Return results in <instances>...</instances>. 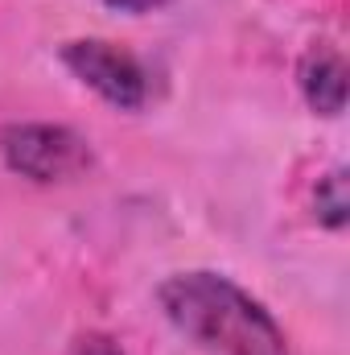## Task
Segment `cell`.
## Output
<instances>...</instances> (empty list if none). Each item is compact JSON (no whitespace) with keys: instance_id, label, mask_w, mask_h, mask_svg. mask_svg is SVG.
<instances>
[{"instance_id":"1","label":"cell","mask_w":350,"mask_h":355,"mask_svg":"<svg viewBox=\"0 0 350 355\" xmlns=\"http://www.w3.org/2000/svg\"><path fill=\"white\" fill-rule=\"evenodd\" d=\"M157 302L177 331L214 355H288L284 331L252 293L219 272H174Z\"/></svg>"},{"instance_id":"2","label":"cell","mask_w":350,"mask_h":355,"mask_svg":"<svg viewBox=\"0 0 350 355\" xmlns=\"http://www.w3.org/2000/svg\"><path fill=\"white\" fill-rule=\"evenodd\" d=\"M0 162L29 182L54 186V182H75L87 174L91 145L66 124H4Z\"/></svg>"},{"instance_id":"3","label":"cell","mask_w":350,"mask_h":355,"mask_svg":"<svg viewBox=\"0 0 350 355\" xmlns=\"http://www.w3.org/2000/svg\"><path fill=\"white\" fill-rule=\"evenodd\" d=\"M62 67L91 87L99 99H107L120 112H140L149 103V75L140 67L136 54H128L116 42H99V37H79L62 46Z\"/></svg>"},{"instance_id":"4","label":"cell","mask_w":350,"mask_h":355,"mask_svg":"<svg viewBox=\"0 0 350 355\" xmlns=\"http://www.w3.org/2000/svg\"><path fill=\"white\" fill-rule=\"evenodd\" d=\"M347 79H350L347 58L330 42L309 46L301 67H297V87L317 116H342L347 112Z\"/></svg>"},{"instance_id":"5","label":"cell","mask_w":350,"mask_h":355,"mask_svg":"<svg viewBox=\"0 0 350 355\" xmlns=\"http://www.w3.org/2000/svg\"><path fill=\"white\" fill-rule=\"evenodd\" d=\"M313 215L330 232H342L350 223V190H347V170L342 166H334L330 174L317 178V186H313Z\"/></svg>"},{"instance_id":"6","label":"cell","mask_w":350,"mask_h":355,"mask_svg":"<svg viewBox=\"0 0 350 355\" xmlns=\"http://www.w3.org/2000/svg\"><path fill=\"white\" fill-rule=\"evenodd\" d=\"M75 355H124V352H120V343L111 335H83L75 343Z\"/></svg>"},{"instance_id":"7","label":"cell","mask_w":350,"mask_h":355,"mask_svg":"<svg viewBox=\"0 0 350 355\" xmlns=\"http://www.w3.org/2000/svg\"><path fill=\"white\" fill-rule=\"evenodd\" d=\"M99 4H107L111 12H128V17H145V12H157V8H165V4H174V0H99Z\"/></svg>"}]
</instances>
